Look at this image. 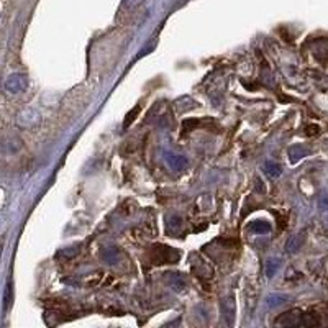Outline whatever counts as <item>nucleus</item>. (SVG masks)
<instances>
[{
  "label": "nucleus",
  "mask_w": 328,
  "mask_h": 328,
  "mask_svg": "<svg viewBox=\"0 0 328 328\" xmlns=\"http://www.w3.org/2000/svg\"><path fill=\"white\" fill-rule=\"evenodd\" d=\"M151 259L154 264H169L179 259V253L174 248L164 246V244H154L151 248Z\"/></svg>",
  "instance_id": "obj_1"
},
{
  "label": "nucleus",
  "mask_w": 328,
  "mask_h": 328,
  "mask_svg": "<svg viewBox=\"0 0 328 328\" xmlns=\"http://www.w3.org/2000/svg\"><path fill=\"white\" fill-rule=\"evenodd\" d=\"M302 310L300 308H292L289 312L281 313L279 317L274 320V325L277 326H299L300 317H302Z\"/></svg>",
  "instance_id": "obj_2"
},
{
  "label": "nucleus",
  "mask_w": 328,
  "mask_h": 328,
  "mask_svg": "<svg viewBox=\"0 0 328 328\" xmlns=\"http://www.w3.org/2000/svg\"><path fill=\"white\" fill-rule=\"evenodd\" d=\"M28 87V79L23 74H12L7 81H5V91L10 94H19L23 92Z\"/></svg>",
  "instance_id": "obj_3"
},
{
  "label": "nucleus",
  "mask_w": 328,
  "mask_h": 328,
  "mask_svg": "<svg viewBox=\"0 0 328 328\" xmlns=\"http://www.w3.org/2000/svg\"><path fill=\"white\" fill-rule=\"evenodd\" d=\"M38 122H40V112L37 109H27V110L20 112L19 117H17V123L23 128L35 127Z\"/></svg>",
  "instance_id": "obj_4"
},
{
  "label": "nucleus",
  "mask_w": 328,
  "mask_h": 328,
  "mask_svg": "<svg viewBox=\"0 0 328 328\" xmlns=\"http://www.w3.org/2000/svg\"><path fill=\"white\" fill-rule=\"evenodd\" d=\"M164 159L172 171H184L187 168V158L177 153H164Z\"/></svg>",
  "instance_id": "obj_5"
},
{
  "label": "nucleus",
  "mask_w": 328,
  "mask_h": 328,
  "mask_svg": "<svg viewBox=\"0 0 328 328\" xmlns=\"http://www.w3.org/2000/svg\"><path fill=\"white\" fill-rule=\"evenodd\" d=\"M222 313H223V318L228 325H233L235 323V315H236V305H235V300L233 297L228 295L222 299Z\"/></svg>",
  "instance_id": "obj_6"
},
{
  "label": "nucleus",
  "mask_w": 328,
  "mask_h": 328,
  "mask_svg": "<svg viewBox=\"0 0 328 328\" xmlns=\"http://www.w3.org/2000/svg\"><path fill=\"white\" fill-rule=\"evenodd\" d=\"M308 154H310V150H308L307 146H303V145H292L287 150V156H289L292 164L299 163L300 159L307 158Z\"/></svg>",
  "instance_id": "obj_7"
},
{
  "label": "nucleus",
  "mask_w": 328,
  "mask_h": 328,
  "mask_svg": "<svg viewBox=\"0 0 328 328\" xmlns=\"http://www.w3.org/2000/svg\"><path fill=\"white\" fill-rule=\"evenodd\" d=\"M303 241H305V233H297L294 236H290L287 243H285V253L295 254L302 248Z\"/></svg>",
  "instance_id": "obj_8"
},
{
  "label": "nucleus",
  "mask_w": 328,
  "mask_h": 328,
  "mask_svg": "<svg viewBox=\"0 0 328 328\" xmlns=\"http://www.w3.org/2000/svg\"><path fill=\"white\" fill-rule=\"evenodd\" d=\"M249 231H253L256 235H266L271 231V225L264 222V220H256V222H251L249 223Z\"/></svg>",
  "instance_id": "obj_9"
},
{
  "label": "nucleus",
  "mask_w": 328,
  "mask_h": 328,
  "mask_svg": "<svg viewBox=\"0 0 328 328\" xmlns=\"http://www.w3.org/2000/svg\"><path fill=\"white\" fill-rule=\"evenodd\" d=\"M264 172L266 176H269L271 179H277L282 174V166L274 163V161H266L264 163Z\"/></svg>",
  "instance_id": "obj_10"
},
{
  "label": "nucleus",
  "mask_w": 328,
  "mask_h": 328,
  "mask_svg": "<svg viewBox=\"0 0 328 328\" xmlns=\"http://www.w3.org/2000/svg\"><path fill=\"white\" fill-rule=\"evenodd\" d=\"M317 325H320V318L317 313H313V312L302 313L299 326H317Z\"/></svg>",
  "instance_id": "obj_11"
},
{
  "label": "nucleus",
  "mask_w": 328,
  "mask_h": 328,
  "mask_svg": "<svg viewBox=\"0 0 328 328\" xmlns=\"http://www.w3.org/2000/svg\"><path fill=\"white\" fill-rule=\"evenodd\" d=\"M169 284L176 292H181L186 289V281H184V277L181 274H169Z\"/></svg>",
  "instance_id": "obj_12"
},
{
  "label": "nucleus",
  "mask_w": 328,
  "mask_h": 328,
  "mask_svg": "<svg viewBox=\"0 0 328 328\" xmlns=\"http://www.w3.org/2000/svg\"><path fill=\"white\" fill-rule=\"evenodd\" d=\"M12 302H14V295H12V279H9L7 285H5V290H4V312H7Z\"/></svg>",
  "instance_id": "obj_13"
},
{
  "label": "nucleus",
  "mask_w": 328,
  "mask_h": 328,
  "mask_svg": "<svg viewBox=\"0 0 328 328\" xmlns=\"http://www.w3.org/2000/svg\"><path fill=\"white\" fill-rule=\"evenodd\" d=\"M287 302V297L282 295V294H272L269 295L266 299V303H267V307H279V305H282V303Z\"/></svg>",
  "instance_id": "obj_14"
},
{
  "label": "nucleus",
  "mask_w": 328,
  "mask_h": 328,
  "mask_svg": "<svg viewBox=\"0 0 328 328\" xmlns=\"http://www.w3.org/2000/svg\"><path fill=\"white\" fill-rule=\"evenodd\" d=\"M279 267H281V261H279V259H269L266 262V276L272 277L274 274L279 271Z\"/></svg>",
  "instance_id": "obj_15"
},
{
  "label": "nucleus",
  "mask_w": 328,
  "mask_h": 328,
  "mask_svg": "<svg viewBox=\"0 0 328 328\" xmlns=\"http://www.w3.org/2000/svg\"><path fill=\"white\" fill-rule=\"evenodd\" d=\"M138 113H140V105H136L133 110L128 112V115H127V118H125V122H123V128H128L130 125L135 122V118H136Z\"/></svg>",
  "instance_id": "obj_16"
},
{
  "label": "nucleus",
  "mask_w": 328,
  "mask_h": 328,
  "mask_svg": "<svg viewBox=\"0 0 328 328\" xmlns=\"http://www.w3.org/2000/svg\"><path fill=\"white\" fill-rule=\"evenodd\" d=\"M197 123L199 122H197L195 118H187V120H184V123H182V131L184 133H189L194 127H197Z\"/></svg>",
  "instance_id": "obj_17"
},
{
  "label": "nucleus",
  "mask_w": 328,
  "mask_h": 328,
  "mask_svg": "<svg viewBox=\"0 0 328 328\" xmlns=\"http://www.w3.org/2000/svg\"><path fill=\"white\" fill-rule=\"evenodd\" d=\"M305 133L308 136L318 135L320 133V127H318V125H307V127H305Z\"/></svg>",
  "instance_id": "obj_18"
},
{
  "label": "nucleus",
  "mask_w": 328,
  "mask_h": 328,
  "mask_svg": "<svg viewBox=\"0 0 328 328\" xmlns=\"http://www.w3.org/2000/svg\"><path fill=\"white\" fill-rule=\"evenodd\" d=\"M141 4H143V0H125V5H127L128 9H135Z\"/></svg>",
  "instance_id": "obj_19"
}]
</instances>
